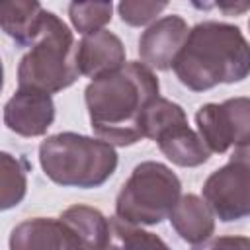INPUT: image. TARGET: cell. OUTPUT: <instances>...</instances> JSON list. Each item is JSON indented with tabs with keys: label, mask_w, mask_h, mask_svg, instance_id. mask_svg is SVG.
I'll use <instances>...</instances> for the list:
<instances>
[{
	"label": "cell",
	"mask_w": 250,
	"mask_h": 250,
	"mask_svg": "<svg viewBox=\"0 0 250 250\" xmlns=\"http://www.w3.org/2000/svg\"><path fill=\"white\" fill-rule=\"evenodd\" d=\"M158 78L145 62H125L94 78L84 90L94 133L117 146L145 139L139 121L145 107L158 96Z\"/></svg>",
	"instance_id": "6da1fadb"
},
{
	"label": "cell",
	"mask_w": 250,
	"mask_h": 250,
	"mask_svg": "<svg viewBox=\"0 0 250 250\" xmlns=\"http://www.w3.org/2000/svg\"><path fill=\"white\" fill-rule=\"evenodd\" d=\"M172 68L191 92L242 82L250 74V43L236 25L203 21L189 29Z\"/></svg>",
	"instance_id": "7a4b0ae2"
},
{
	"label": "cell",
	"mask_w": 250,
	"mask_h": 250,
	"mask_svg": "<svg viewBox=\"0 0 250 250\" xmlns=\"http://www.w3.org/2000/svg\"><path fill=\"white\" fill-rule=\"evenodd\" d=\"M45 176L64 188L92 189L105 184L117 168L111 143L78 133H57L39 145Z\"/></svg>",
	"instance_id": "3957f363"
},
{
	"label": "cell",
	"mask_w": 250,
	"mask_h": 250,
	"mask_svg": "<svg viewBox=\"0 0 250 250\" xmlns=\"http://www.w3.org/2000/svg\"><path fill=\"white\" fill-rule=\"evenodd\" d=\"M80 76L70 27L53 12H45L31 49L18 66V86L49 94L61 92Z\"/></svg>",
	"instance_id": "277c9868"
},
{
	"label": "cell",
	"mask_w": 250,
	"mask_h": 250,
	"mask_svg": "<svg viewBox=\"0 0 250 250\" xmlns=\"http://www.w3.org/2000/svg\"><path fill=\"white\" fill-rule=\"evenodd\" d=\"M180 195V178L166 164L146 160L137 164L121 186L115 215L135 225H158L168 219Z\"/></svg>",
	"instance_id": "5b68a950"
},
{
	"label": "cell",
	"mask_w": 250,
	"mask_h": 250,
	"mask_svg": "<svg viewBox=\"0 0 250 250\" xmlns=\"http://www.w3.org/2000/svg\"><path fill=\"white\" fill-rule=\"evenodd\" d=\"M203 199L223 223L250 217V143L234 146L229 162L205 180Z\"/></svg>",
	"instance_id": "8992f818"
},
{
	"label": "cell",
	"mask_w": 250,
	"mask_h": 250,
	"mask_svg": "<svg viewBox=\"0 0 250 250\" xmlns=\"http://www.w3.org/2000/svg\"><path fill=\"white\" fill-rule=\"evenodd\" d=\"M197 133L211 152L223 154L230 146L250 143V98H229L205 104L195 113Z\"/></svg>",
	"instance_id": "52a82bcc"
},
{
	"label": "cell",
	"mask_w": 250,
	"mask_h": 250,
	"mask_svg": "<svg viewBox=\"0 0 250 250\" xmlns=\"http://www.w3.org/2000/svg\"><path fill=\"white\" fill-rule=\"evenodd\" d=\"M55 121V104L49 92L20 88L4 105L6 127L20 137H41Z\"/></svg>",
	"instance_id": "ba28073f"
},
{
	"label": "cell",
	"mask_w": 250,
	"mask_h": 250,
	"mask_svg": "<svg viewBox=\"0 0 250 250\" xmlns=\"http://www.w3.org/2000/svg\"><path fill=\"white\" fill-rule=\"evenodd\" d=\"M188 23L180 16H164L150 23L139 39L141 61L156 70H168L174 66L178 53L188 39Z\"/></svg>",
	"instance_id": "9c48e42d"
},
{
	"label": "cell",
	"mask_w": 250,
	"mask_h": 250,
	"mask_svg": "<svg viewBox=\"0 0 250 250\" xmlns=\"http://www.w3.org/2000/svg\"><path fill=\"white\" fill-rule=\"evenodd\" d=\"M76 64L80 74L94 80L125 64V47L115 33L100 29L84 35V39L78 43Z\"/></svg>",
	"instance_id": "30bf717a"
},
{
	"label": "cell",
	"mask_w": 250,
	"mask_h": 250,
	"mask_svg": "<svg viewBox=\"0 0 250 250\" xmlns=\"http://www.w3.org/2000/svg\"><path fill=\"white\" fill-rule=\"evenodd\" d=\"M12 250H33V248H82L72 229L59 219L35 217L20 223L10 234Z\"/></svg>",
	"instance_id": "8fae6325"
},
{
	"label": "cell",
	"mask_w": 250,
	"mask_h": 250,
	"mask_svg": "<svg viewBox=\"0 0 250 250\" xmlns=\"http://www.w3.org/2000/svg\"><path fill=\"white\" fill-rule=\"evenodd\" d=\"M168 219L176 234L191 246L205 244L215 232V213L207 201L195 193L180 195Z\"/></svg>",
	"instance_id": "7c38bea8"
},
{
	"label": "cell",
	"mask_w": 250,
	"mask_h": 250,
	"mask_svg": "<svg viewBox=\"0 0 250 250\" xmlns=\"http://www.w3.org/2000/svg\"><path fill=\"white\" fill-rule=\"evenodd\" d=\"M158 148L162 150V154L176 166L182 168H193V166H201L209 160L211 150L205 145V141L201 139L199 133H195L188 121L186 123H178L170 129H166L158 139Z\"/></svg>",
	"instance_id": "4fadbf2b"
},
{
	"label": "cell",
	"mask_w": 250,
	"mask_h": 250,
	"mask_svg": "<svg viewBox=\"0 0 250 250\" xmlns=\"http://www.w3.org/2000/svg\"><path fill=\"white\" fill-rule=\"evenodd\" d=\"M45 10L39 0H0L2 31L18 45H31Z\"/></svg>",
	"instance_id": "5bb4252c"
},
{
	"label": "cell",
	"mask_w": 250,
	"mask_h": 250,
	"mask_svg": "<svg viewBox=\"0 0 250 250\" xmlns=\"http://www.w3.org/2000/svg\"><path fill=\"white\" fill-rule=\"evenodd\" d=\"M61 219L72 229L82 248L111 246V225L102 211L88 205H72L61 213Z\"/></svg>",
	"instance_id": "9a60e30c"
},
{
	"label": "cell",
	"mask_w": 250,
	"mask_h": 250,
	"mask_svg": "<svg viewBox=\"0 0 250 250\" xmlns=\"http://www.w3.org/2000/svg\"><path fill=\"white\" fill-rule=\"evenodd\" d=\"M186 121H188V117H186V111L182 109V105H178L166 98L156 96L145 107L139 125H141L145 139L156 141L166 129H170L178 123H186Z\"/></svg>",
	"instance_id": "2e32d148"
},
{
	"label": "cell",
	"mask_w": 250,
	"mask_h": 250,
	"mask_svg": "<svg viewBox=\"0 0 250 250\" xmlns=\"http://www.w3.org/2000/svg\"><path fill=\"white\" fill-rule=\"evenodd\" d=\"M27 191L25 162L8 152L0 154V209L16 207Z\"/></svg>",
	"instance_id": "e0dca14e"
},
{
	"label": "cell",
	"mask_w": 250,
	"mask_h": 250,
	"mask_svg": "<svg viewBox=\"0 0 250 250\" xmlns=\"http://www.w3.org/2000/svg\"><path fill=\"white\" fill-rule=\"evenodd\" d=\"M111 0H72L68 8L70 23L82 35L96 33L111 21Z\"/></svg>",
	"instance_id": "ac0fdd59"
},
{
	"label": "cell",
	"mask_w": 250,
	"mask_h": 250,
	"mask_svg": "<svg viewBox=\"0 0 250 250\" xmlns=\"http://www.w3.org/2000/svg\"><path fill=\"white\" fill-rule=\"evenodd\" d=\"M111 225V246H125V248H166V242L160 240L156 234L146 232L141 225L127 223L119 217L109 219Z\"/></svg>",
	"instance_id": "d6986e66"
},
{
	"label": "cell",
	"mask_w": 250,
	"mask_h": 250,
	"mask_svg": "<svg viewBox=\"0 0 250 250\" xmlns=\"http://www.w3.org/2000/svg\"><path fill=\"white\" fill-rule=\"evenodd\" d=\"M168 0H119V16L121 21L131 27H141L150 23L164 8Z\"/></svg>",
	"instance_id": "ffe728a7"
},
{
	"label": "cell",
	"mask_w": 250,
	"mask_h": 250,
	"mask_svg": "<svg viewBox=\"0 0 250 250\" xmlns=\"http://www.w3.org/2000/svg\"><path fill=\"white\" fill-rule=\"evenodd\" d=\"M215 6L225 16H242L250 10V0H215Z\"/></svg>",
	"instance_id": "44dd1931"
},
{
	"label": "cell",
	"mask_w": 250,
	"mask_h": 250,
	"mask_svg": "<svg viewBox=\"0 0 250 250\" xmlns=\"http://www.w3.org/2000/svg\"><path fill=\"white\" fill-rule=\"evenodd\" d=\"M213 246H223V244H234V246H250L248 238H219L215 242H211Z\"/></svg>",
	"instance_id": "7402d4cb"
},
{
	"label": "cell",
	"mask_w": 250,
	"mask_h": 250,
	"mask_svg": "<svg viewBox=\"0 0 250 250\" xmlns=\"http://www.w3.org/2000/svg\"><path fill=\"white\" fill-rule=\"evenodd\" d=\"M248 29H250V20H248Z\"/></svg>",
	"instance_id": "603a6c76"
}]
</instances>
